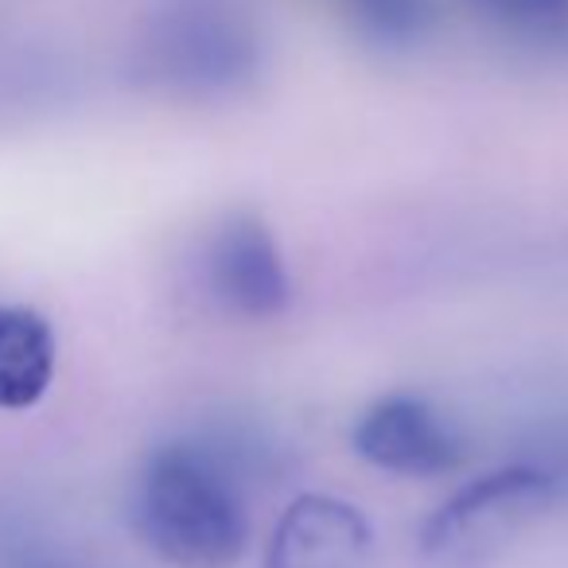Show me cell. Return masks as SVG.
Wrapping results in <instances>:
<instances>
[{"label":"cell","instance_id":"8992f818","mask_svg":"<svg viewBox=\"0 0 568 568\" xmlns=\"http://www.w3.org/2000/svg\"><path fill=\"white\" fill-rule=\"evenodd\" d=\"M55 378V335L32 308L0 304V409H28Z\"/></svg>","mask_w":568,"mask_h":568},{"label":"cell","instance_id":"5b68a950","mask_svg":"<svg viewBox=\"0 0 568 568\" xmlns=\"http://www.w3.org/2000/svg\"><path fill=\"white\" fill-rule=\"evenodd\" d=\"M371 545L363 514L324 495H304L284 514L265 568H358Z\"/></svg>","mask_w":568,"mask_h":568},{"label":"cell","instance_id":"277c9868","mask_svg":"<svg viewBox=\"0 0 568 568\" xmlns=\"http://www.w3.org/2000/svg\"><path fill=\"white\" fill-rule=\"evenodd\" d=\"M355 452L378 471L428 479L448 475L464 459V440L440 409L413 394H389L358 417L351 433Z\"/></svg>","mask_w":568,"mask_h":568},{"label":"cell","instance_id":"7a4b0ae2","mask_svg":"<svg viewBox=\"0 0 568 568\" xmlns=\"http://www.w3.org/2000/svg\"><path fill=\"white\" fill-rule=\"evenodd\" d=\"M552 498L549 475L537 464H514L490 471L444 503L425 526V552L440 560H475L483 549L498 545Z\"/></svg>","mask_w":568,"mask_h":568},{"label":"cell","instance_id":"6da1fadb","mask_svg":"<svg viewBox=\"0 0 568 568\" xmlns=\"http://www.w3.org/2000/svg\"><path fill=\"white\" fill-rule=\"evenodd\" d=\"M234 436H191L156 448L136 471L133 526L175 568H234L250 545Z\"/></svg>","mask_w":568,"mask_h":568},{"label":"cell","instance_id":"3957f363","mask_svg":"<svg viewBox=\"0 0 568 568\" xmlns=\"http://www.w3.org/2000/svg\"><path fill=\"white\" fill-rule=\"evenodd\" d=\"M203 281L222 312L273 320L293 301L284 253L257 214H226L203 245Z\"/></svg>","mask_w":568,"mask_h":568},{"label":"cell","instance_id":"52a82bcc","mask_svg":"<svg viewBox=\"0 0 568 568\" xmlns=\"http://www.w3.org/2000/svg\"><path fill=\"white\" fill-rule=\"evenodd\" d=\"M9 568H98V565L74 557V552L48 549V545H32V549L17 552V557L9 560Z\"/></svg>","mask_w":568,"mask_h":568}]
</instances>
